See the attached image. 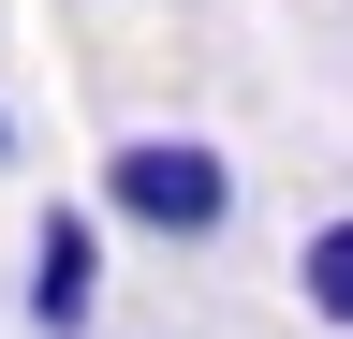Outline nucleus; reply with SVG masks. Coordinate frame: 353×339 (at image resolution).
Here are the masks:
<instances>
[{
	"label": "nucleus",
	"instance_id": "obj_4",
	"mask_svg": "<svg viewBox=\"0 0 353 339\" xmlns=\"http://www.w3.org/2000/svg\"><path fill=\"white\" fill-rule=\"evenodd\" d=\"M0 162H15V118H0Z\"/></svg>",
	"mask_w": 353,
	"mask_h": 339
},
{
	"label": "nucleus",
	"instance_id": "obj_3",
	"mask_svg": "<svg viewBox=\"0 0 353 339\" xmlns=\"http://www.w3.org/2000/svg\"><path fill=\"white\" fill-rule=\"evenodd\" d=\"M294 295H309V325H339V339H353V222H324V236L294 251Z\"/></svg>",
	"mask_w": 353,
	"mask_h": 339
},
{
	"label": "nucleus",
	"instance_id": "obj_1",
	"mask_svg": "<svg viewBox=\"0 0 353 339\" xmlns=\"http://www.w3.org/2000/svg\"><path fill=\"white\" fill-rule=\"evenodd\" d=\"M103 222L162 236V251H206L221 222H236V162H221L206 133H118L103 148Z\"/></svg>",
	"mask_w": 353,
	"mask_h": 339
},
{
	"label": "nucleus",
	"instance_id": "obj_2",
	"mask_svg": "<svg viewBox=\"0 0 353 339\" xmlns=\"http://www.w3.org/2000/svg\"><path fill=\"white\" fill-rule=\"evenodd\" d=\"M30 325L44 339H88V325H103V222H88V206H44V222H30Z\"/></svg>",
	"mask_w": 353,
	"mask_h": 339
}]
</instances>
